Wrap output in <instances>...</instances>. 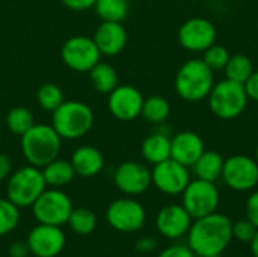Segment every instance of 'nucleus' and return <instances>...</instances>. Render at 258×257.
Returning <instances> with one entry per match:
<instances>
[{
  "instance_id": "nucleus-38",
  "label": "nucleus",
  "mask_w": 258,
  "mask_h": 257,
  "mask_svg": "<svg viewBox=\"0 0 258 257\" xmlns=\"http://www.w3.org/2000/svg\"><path fill=\"white\" fill-rule=\"evenodd\" d=\"M12 173V161L8 155L0 153V182L8 180Z\"/></svg>"
},
{
  "instance_id": "nucleus-39",
  "label": "nucleus",
  "mask_w": 258,
  "mask_h": 257,
  "mask_svg": "<svg viewBox=\"0 0 258 257\" xmlns=\"http://www.w3.org/2000/svg\"><path fill=\"white\" fill-rule=\"evenodd\" d=\"M156 247H157V241L154 238H150V236L141 238L136 242V250L141 251V253H151V251L156 250Z\"/></svg>"
},
{
  "instance_id": "nucleus-24",
  "label": "nucleus",
  "mask_w": 258,
  "mask_h": 257,
  "mask_svg": "<svg viewBox=\"0 0 258 257\" xmlns=\"http://www.w3.org/2000/svg\"><path fill=\"white\" fill-rule=\"evenodd\" d=\"M169 114H171V105L165 97L150 95V97L144 98L141 117L145 121H148L150 124H154V126L165 124Z\"/></svg>"
},
{
  "instance_id": "nucleus-20",
  "label": "nucleus",
  "mask_w": 258,
  "mask_h": 257,
  "mask_svg": "<svg viewBox=\"0 0 258 257\" xmlns=\"http://www.w3.org/2000/svg\"><path fill=\"white\" fill-rule=\"evenodd\" d=\"M71 164L76 176L89 179L101 173L104 168V156L94 145H82L73 153Z\"/></svg>"
},
{
  "instance_id": "nucleus-36",
  "label": "nucleus",
  "mask_w": 258,
  "mask_h": 257,
  "mask_svg": "<svg viewBox=\"0 0 258 257\" xmlns=\"http://www.w3.org/2000/svg\"><path fill=\"white\" fill-rule=\"evenodd\" d=\"M243 86H245L248 98L258 103V71L254 70V73L249 76V79L243 83Z\"/></svg>"
},
{
  "instance_id": "nucleus-21",
  "label": "nucleus",
  "mask_w": 258,
  "mask_h": 257,
  "mask_svg": "<svg viewBox=\"0 0 258 257\" xmlns=\"http://www.w3.org/2000/svg\"><path fill=\"white\" fill-rule=\"evenodd\" d=\"M142 158L148 164H160L171 158V138L166 132L157 130L148 135L141 145Z\"/></svg>"
},
{
  "instance_id": "nucleus-2",
  "label": "nucleus",
  "mask_w": 258,
  "mask_h": 257,
  "mask_svg": "<svg viewBox=\"0 0 258 257\" xmlns=\"http://www.w3.org/2000/svg\"><path fill=\"white\" fill-rule=\"evenodd\" d=\"M21 138V153L29 165L42 168L57 159L62 150V138L48 124L36 123Z\"/></svg>"
},
{
  "instance_id": "nucleus-22",
  "label": "nucleus",
  "mask_w": 258,
  "mask_h": 257,
  "mask_svg": "<svg viewBox=\"0 0 258 257\" xmlns=\"http://www.w3.org/2000/svg\"><path fill=\"white\" fill-rule=\"evenodd\" d=\"M41 170H42V176L45 179V183L50 188L67 186L76 177V171L73 168L71 161H65V159H59V158L51 161L50 164H47Z\"/></svg>"
},
{
  "instance_id": "nucleus-35",
  "label": "nucleus",
  "mask_w": 258,
  "mask_h": 257,
  "mask_svg": "<svg viewBox=\"0 0 258 257\" xmlns=\"http://www.w3.org/2000/svg\"><path fill=\"white\" fill-rule=\"evenodd\" d=\"M245 212H246V218L258 229V191H254L248 197Z\"/></svg>"
},
{
  "instance_id": "nucleus-15",
  "label": "nucleus",
  "mask_w": 258,
  "mask_h": 257,
  "mask_svg": "<svg viewBox=\"0 0 258 257\" xmlns=\"http://www.w3.org/2000/svg\"><path fill=\"white\" fill-rule=\"evenodd\" d=\"M113 183L125 195H141L153 185L151 170L141 162H122L113 173Z\"/></svg>"
},
{
  "instance_id": "nucleus-18",
  "label": "nucleus",
  "mask_w": 258,
  "mask_h": 257,
  "mask_svg": "<svg viewBox=\"0 0 258 257\" xmlns=\"http://www.w3.org/2000/svg\"><path fill=\"white\" fill-rule=\"evenodd\" d=\"M204 151V141L195 132L184 130L171 138V158L187 168L192 167Z\"/></svg>"
},
{
  "instance_id": "nucleus-41",
  "label": "nucleus",
  "mask_w": 258,
  "mask_h": 257,
  "mask_svg": "<svg viewBox=\"0 0 258 257\" xmlns=\"http://www.w3.org/2000/svg\"><path fill=\"white\" fill-rule=\"evenodd\" d=\"M251 245V253H252V257H258V230L255 233V236L252 238V241L249 242Z\"/></svg>"
},
{
  "instance_id": "nucleus-14",
  "label": "nucleus",
  "mask_w": 258,
  "mask_h": 257,
  "mask_svg": "<svg viewBox=\"0 0 258 257\" xmlns=\"http://www.w3.org/2000/svg\"><path fill=\"white\" fill-rule=\"evenodd\" d=\"M30 254L36 257L59 256L67 244L65 233L57 226L39 224L33 227L26 241Z\"/></svg>"
},
{
  "instance_id": "nucleus-40",
  "label": "nucleus",
  "mask_w": 258,
  "mask_h": 257,
  "mask_svg": "<svg viewBox=\"0 0 258 257\" xmlns=\"http://www.w3.org/2000/svg\"><path fill=\"white\" fill-rule=\"evenodd\" d=\"M8 254L9 257H27V254H30L27 244L24 242H12L8 248Z\"/></svg>"
},
{
  "instance_id": "nucleus-5",
  "label": "nucleus",
  "mask_w": 258,
  "mask_h": 257,
  "mask_svg": "<svg viewBox=\"0 0 258 257\" xmlns=\"http://www.w3.org/2000/svg\"><path fill=\"white\" fill-rule=\"evenodd\" d=\"M45 188L47 183L42 170L33 165H26L12 171L8 177L6 198L18 208H32Z\"/></svg>"
},
{
  "instance_id": "nucleus-25",
  "label": "nucleus",
  "mask_w": 258,
  "mask_h": 257,
  "mask_svg": "<svg viewBox=\"0 0 258 257\" xmlns=\"http://www.w3.org/2000/svg\"><path fill=\"white\" fill-rule=\"evenodd\" d=\"M89 79L94 89L100 94H110L118 86V73L106 62H98L89 71Z\"/></svg>"
},
{
  "instance_id": "nucleus-6",
  "label": "nucleus",
  "mask_w": 258,
  "mask_h": 257,
  "mask_svg": "<svg viewBox=\"0 0 258 257\" xmlns=\"http://www.w3.org/2000/svg\"><path fill=\"white\" fill-rule=\"evenodd\" d=\"M207 100L210 111L221 120H234L240 117L249 101L245 86L230 79L215 83Z\"/></svg>"
},
{
  "instance_id": "nucleus-17",
  "label": "nucleus",
  "mask_w": 258,
  "mask_h": 257,
  "mask_svg": "<svg viewBox=\"0 0 258 257\" xmlns=\"http://www.w3.org/2000/svg\"><path fill=\"white\" fill-rule=\"evenodd\" d=\"M194 218L183 208V204H168L162 208L156 217V227L159 233L168 239H180L187 235Z\"/></svg>"
},
{
  "instance_id": "nucleus-31",
  "label": "nucleus",
  "mask_w": 258,
  "mask_h": 257,
  "mask_svg": "<svg viewBox=\"0 0 258 257\" xmlns=\"http://www.w3.org/2000/svg\"><path fill=\"white\" fill-rule=\"evenodd\" d=\"M20 223V208L8 198H0V236L17 229Z\"/></svg>"
},
{
  "instance_id": "nucleus-1",
  "label": "nucleus",
  "mask_w": 258,
  "mask_h": 257,
  "mask_svg": "<svg viewBox=\"0 0 258 257\" xmlns=\"http://www.w3.org/2000/svg\"><path fill=\"white\" fill-rule=\"evenodd\" d=\"M231 241L233 221L218 212L194 220L187 232V245L197 257L222 254Z\"/></svg>"
},
{
  "instance_id": "nucleus-4",
  "label": "nucleus",
  "mask_w": 258,
  "mask_h": 257,
  "mask_svg": "<svg viewBox=\"0 0 258 257\" xmlns=\"http://www.w3.org/2000/svg\"><path fill=\"white\" fill-rule=\"evenodd\" d=\"M51 126L62 139H80L92 129L94 112L83 101H63L51 112Z\"/></svg>"
},
{
  "instance_id": "nucleus-13",
  "label": "nucleus",
  "mask_w": 258,
  "mask_h": 257,
  "mask_svg": "<svg viewBox=\"0 0 258 257\" xmlns=\"http://www.w3.org/2000/svg\"><path fill=\"white\" fill-rule=\"evenodd\" d=\"M216 36L218 32L215 24L203 17L189 18L178 30V42L183 48L194 53H203L207 50L216 42Z\"/></svg>"
},
{
  "instance_id": "nucleus-34",
  "label": "nucleus",
  "mask_w": 258,
  "mask_h": 257,
  "mask_svg": "<svg viewBox=\"0 0 258 257\" xmlns=\"http://www.w3.org/2000/svg\"><path fill=\"white\" fill-rule=\"evenodd\" d=\"M157 257H197V254L190 250L189 245L183 244H174L162 250Z\"/></svg>"
},
{
  "instance_id": "nucleus-12",
  "label": "nucleus",
  "mask_w": 258,
  "mask_h": 257,
  "mask_svg": "<svg viewBox=\"0 0 258 257\" xmlns=\"http://www.w3.org/2000/svg\"><path fill=\"white\" fill-rule=\"evenodd\" d=\"M190 182L187 167L172 158L156 164L151 170V183L166 195H181Z\"/></svg>"
},
{
  "instance_id": "nucleus-23",
  "label": "nucleus",
  "mask_w": 258,
  "mask_h": 257,
  "mask_svg": "<svg viewBox=\"0 0 258 257\" xmlns=\"http://www.w3.org/2000/svg\"><path fill=\"white\" fill-rule=\"evenodd\" d=\"M224 162H225V159L222 158L221 153L206 150L200 156V159L192 165V168H194V173H195L197 179L216 182L222 176Z\"/></svg>"
},
{
  "instance_id": "nucleus-19",
  "label": "nucleus",
  "mask_w": 258,
  "mask_h": 257,
  "mask_svg": "<svg viewBox=\"0 0 258 257\" xmlns=\"http://www.w3.org/2000/svg\"><path fill=\"white\" fill-rule=\"evenodd\" d=\"M127 38L125 27L118 21H101L92 36L100 53L104 56L119 55L127 45Z\"/></svg>"
},
{
  "instance_id": "nucleus-26",
  "label": "nucleus",
  "mask_w": 258,
  "mask_h": 257,
  "mask_svg": "<svg viewBox=\"0 0 258 257\" xmlns=\"http://www.w3.org/2000/svg\"><path fill=\"white\" fill-rule=\"evenodd\" d=\"M5 123H6L8 130L18 136H23L27 130H30L36 124L32 111L24 106H15L9 109V112L6 114Z\"/></svg>"
},
{
  "instance_id": "nucleus-43",
  "label": "nucleus",
  "mask_w": 258,
  "mask_h": 257,
  "mask_svg": "<svg viewBox=\"0 0 258 257\" xmlns=\"http://www.w3.org/2000/svg\"><path fill=\"white\" fill-rule=\"evenodd\" d=\"M207 257H222V254H216V256H207Z\"/></svg>"
},
{
  "instance_id": "nucleus-16",
  "label": "nucleus",
  "mask_w": 258,
  "mask_h": 257,
  "mask_svg": "<svg viewBox=\"0 0 258 257\" xmlns=\"http://www.w3.org/2000/svg\"><path fill=\"white\" fill-rule=\"evenodd\" d=\"M142 105V92L132 85H118L107 98L109 112L119 121H133L141 117Z\"/></svg>"
},
{
  "instance_id": "nucleus-11",
  "label": "nucleus",
  "mask_w": 258,
  "mask_h": 257,
  "mask_svg": "<svg viewBox=\"0 0 258 257\" xmlns=\"http://www.w3.org/2000/svg\"><path fill=\"white\" fill-rule=\"evenodd\" d=\"M221 179L237 192H246L258 185V162L246 155H234L225 159Z\"/></svg>"
},
{
  "instance_id": "nucleus-3",
  "label": "nucleus",
  "mask_w": 258,
  "mask_h": 257,
  "mask_svg": "<svg viewBox=\"0 0 258 257\" xmlns=\"http://www.w3.org/2000/svg\"><path fill=\"white\" fill-rule=\"evenodd\" d=\"M213 73L203 59L186 61L175 74L174 86L177 94L190 103L206 100L215 86Z\"/></svg>"
},
{
  "instance_id": "nucleus-37",
  "label": "nucleus",
  "mask_w": 258,
  "mask_h": 257,
  "mask_svg": "<svg viewBox=\"0 0 258 257\" xmlns=\"http://www.w3.org/2000/svg\"><path fill=\"white\" fill-rule=\"evenodd\" d=\"M60 2L73 11H85V9L94 8L97 0H60Z\"/></svg>"
},
{
  "instance_id": "nucleus-42",
  "label": "nucleus",
  "mask_w": 258,
  "mask_h": 257,
  "mask_svg": "<svg viewBox=\"0 0 258 257\" xmlns=\"http://www.w3.org/2000/svg\"><path fill=\"white\" fill-rule=\"evenodd\" d=\"M254 158H255V161L258 162V147H257V150H255V156H254Z\"/></svg>"
},
{
  "instance_id": "nucleus-10",
  "label": "nucleus",
  "mask_w": 258,
  "mask_h": 257,
  "mask_svg": "<svg viewBox=\"0 0 258 257\" xmlns=\"http://www.w3.org/2000/svg\"><path fill=\"white\" fill-rule=\"evenodd\" d=\"M106 220L109 226L116 232L135 233L145 226L147 212L139 201L125 197V198H118L107 206Z\"/></svg>"
},
{
  "instance_id": "nucleus-7",
  "label": "nucleus",
  "mask_w": 258,
  "mask_h": 257,
  "mask_svg": "<svg viewBox=\"0 0 258 257\" xmlns=\"http://www.w3.org/2000/svg\"><path fill=\"white\" fill-rule=\"evenodd\" d=\"M73 209L74 208L71 198L63 191H60V188H45V191L32 204L33 217L39 224L57 227L68 223Z\"/></svg>"
},
{
  "instance_id": "nucleus-27",
  "label": "nucleus",
  "mask_w": 258,
  "mask_h": 257,
  "mask_svg": "<svg viewBox=\"0 0 258 257\" xmlns=\"http://www.w3.org/2000/svg\"><path fill=\"white\" fill-rule=\"evenodd\" d=\"M224 71L227 74V79L243 85L249 79V76L254 73V64L249 56L237 53V55L230 56Z\"/></svg>"
},
{
  "instance_id": "nucleus-29",
  "label": "nucleus",
  "mask_w": 258,
  "mask_h": 257,
  "mask_svg": "<svg viewBox=\"0 0 258 257\" xmlns=\"http://www.w3.org/2000/svg\"><path fill=\"white\" fill-rule=\"evenodd\" d=\"M67 224L70 226V229L74 233H77L80 236H86V235H91L95 230L97 217L88 208H76V209H73Z\"/></svg>"
},
{
  "instance_id": "nucleus-33",
  "label": "nucleus",
  "mask_w": 258,
  "mask_h": 257,
  "mask_svg": "<svg viewBox=\"0 0 258 257\" xmlns=\"http://www.w3.org/2000/svg\"><path fill=\"white\" fill-rule=\"evenodd\" d=\"M257 230V227L248 218L236 221V223H233V239H236L239 242L249 244L252 241V238L255 236Z\"/></svg>"
},
{
  "instance_id": "nucleus-30",
  "label": "nucleus",
  "mask_w": 258,
  "mask_h": 257,
  "mask_svg": "<svg viewBox=\"0 0 258 257\" xmlns=\"http://www.w3.org/2000/svg\"><path fill=\"white\" fill-rule=\"evenodd\" d=\"M36 101L42 111L53 112L65 101V98H63L62 89L56 83L48 82V83L41 85L39 89L36 91Z\"/></svg>"
},
{
  "instance_id": "nucleus-9",
  "label": "nucleus",
  "mask_w": 258,
  "mask_h": 257,
  "mask_svg": "<svg viewBox=\"0 0 258 257\" xmlns=\"http://www.w3.org/2000/svg\"><path fill=\"white\" fill-rule=\"evenodd\" d=\"M63 64L77 73H89L101 58V53L91 36L76 35L68 38L60 50Z\"/></svg>"
},
{
  "instance_id": "nucleus-28",
  "label": "nucleus",
  "mask_w": 258,
  "mask_h": 257,
  "mask_svg": "<svg viewBox=\"0 0 258 257\" xmlns=\"http://www.w3.org/2000/svg\"><path fill=\"white\" fill-rule=\"evenodd\" d=\"M128 0H97L94 9L103 21L122 23L128 14Z\"/></svg>"
},
{
  "instance_id": "nucleus-32",
  "label": "nucleus",
  "mask_w": 258,
  "mask_h": 257,
  "mask_svg": "<svg viewBox=\"0 0 258 257\" xmlns=\"http://www.w3.org/2000/svg\"><path fill=\"white\" fill-rule=\"evenodd\" d=\"M230 52L227 47L219 45V44H213L210 45L207 50L203 52V61L207 64L209 68H212L213 71H221L225 68L228 59H230Z\"/></svg>"
},
{
  "instance_id": "nucleus-8",
  "label": "nucleus",
  "mask_w": 258,
  "mask_h": 257,
  "mask_svg": "<svg viewBox=\"0 0 258 257\" xmlns=\"http://www.w3.org/2000/svg\"><path fill=\"white\" fill-rule=\"evenodd\" d=\"M183 208L189 212V215L197 220L213 212H218L221 194L215 182L195 179L190 180L186 189L181 194Z\"/></svg>"
}]
</instances>
